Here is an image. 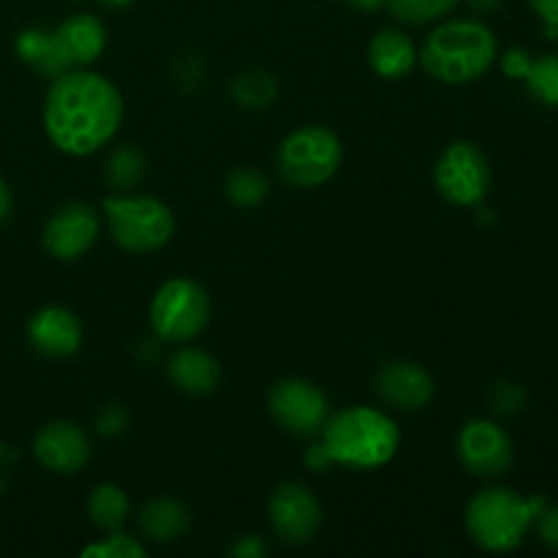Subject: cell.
Segmentation results:
<instances>
[{"label":"cell","instance_id":"6da1fadb","mask_svg":"<svg viewBox=\"0 0 558 558\" xmlns=\"http://www.w3.org/2000/svg\"><path fill=\"white\" fill-rule=\"evenodd\" d=\"M123 112V96L107 76L69 71L49 87L44 125L54 147L69 156H90L118 134Z\"/></svg>","mask_w":558,"mask_h":558},{"label":"cell","instance_id":"7a4b0ae2","mask_svg":"<svg viewBox=\"0 0 558 558\" xmlns=\"http://www.w3.org/2000/svg\"><path fill=\"white\" fill-rule=\"evenodd\" d=\"M398 445H401V434L385 412L352 407L327 420L322 428V445L311 447L305 461L314 469H327L330 463L379 469L392 461Z\"/></svg>","mask_w":558,"mask_h":558},{"label":"cell","instance_id":"3957f363","mask_svg":"<svg viewBox=\"0 0 558 558\" xmlns=\"http://www.w3.org/2000/svg\"><path fill=\"white\" fill-rule=\"evenodd\" d=\"M499 44L494 31L477 20H456L436 27L420 49V63L445 85L480 80L496 63Z\"/></svg>","mask_w":558,"mask_h":558},{"label":"cell","instance_id":"277c9868","mask_svg":"<svg viewBox=\"0 0 558 558\" xmlns=\"http://www.w3.org/2000/svg\"><path fill=\"white\" fill-rule=\"evenodd\" d=\"M548 505L543 496H521L512 488H488L466 507V532L490 554H510L526 539L539 510Z\"/></svg>","mask_w":558,"mask_h":558},{"label":"cell","instance_id":"5b68a950","mask_svg":"<svg viewBox=\"0 0 558 558\" xmlns=\"http://www.w3.org/2000/svg\"><path fill=\"white\" fill-rule=\"evenodd\" d=\"M104 213L114 243L129 254L163 248L174 234L172 210L153 196H107Z\"/></svg>","mask_w":558,"mask_h":558},{"label":"cell","instance_id":"8992f818","mask_svg":"<svg viewBox=\"0 0 558 558\" xmlns=\"http://www.w3.org/2000/svg\"><path fill=\"white\" fill-rule=\"evenodd\" d=\"M278 172L298 189L327 183L343 161V145L325 125H305L289 134L278 147Z\"/></svg>","mask_w":558,"mask_h":558},{"label":"cell","instance_id":"52a82bcc","mask_svg":"<svg viewBox=\"0 0 558 558\" xmlns=\"http://www.w3.org/2000/svg\"><path fill=\"white\" fill-rule=\"evenodd\" d=\"M210 319V298L191 278H172L150 303V325L161 341H191Z\"/></svg>","mask_w":558,"mask_h":558},{"label":"cell","instance_id":"ba28073f","mask_svg":"<svg viewBox=\"0 0 558 558\" xmlns=\"http://www.w3.org/2000/svg\"><path fill=\"white\" fill-rule=\"evenodd\" d=\"M436 189L458 207H474L490 189L488 156L474 142H452L436 163Z\"/></svg>","mask_w":558,"mask_h":558},{"label":"cell","instance_id":"9c48e42d","mask_svg":"<svg viewBox=\"0 0 558 558\" xmlns=\"http://www.w3.org/2000/svg\"><path fill=\"white\" fill-rule=\"evenodd\" d=\"M267 407H270L272 420L287 434L303 436V439L319 436L327 423V396L305 379L276 381Z\"/></svg>","mask_w":558,"mask_h":558},{"label":"cell","instance_id":"30bf717a","mask_svg":"<svg viewBox=\"0 0 558 558\" xmlns=\"http://www.w3.org/2000/svg\"><path fill=\"white\" fill-rule=\"evenodd\" d=\"M458 458L474 477H499L515 461L510 434L490 420H472L458 436Z\"/></svg>","mask_w":558,"mask_h":558},{"label":"cell","instance_id":"8fae6325","mask_svg":"<svg viewBox=\"0 0 558 558\" xmlns=\"http://www.w3.org/2000/svg\"><path fill=\"white\" fill-rule=\"evenodd\" d=\"M272 532L289 545H305L322 526V505L305 485L283 483L270 496Z\"/></svg>","mask_w":558,"mask_h":558},{"label":"cell","instance_id":"7c38bea8","mask_svg":"<svg viewBox=\"0 0 558 558\" xmlns=\"http://www.w3.org/2000/svg\"><path fill=\"white\" fill-rule=\"evenodd\" d=\"M101 218L85 202H71L63 205L44 229V245L54 259H80L98 238Z\"/></svg>","mask_w":558,"mask_h":558},{"label":"cell","instance_id":"4fadbf2b","mask_svg":"<svg viewBox=\"0 0 558 558\" xmlns=\"http://www.w3.org/2000/svg\"><path fill=\"white\" fill-rule=\"evenodd\" d=\"M33 452H36L38 463L49 472L76 474L90 461V441L82 434L80 425L58 420V423H49L38 430Z\"/></svg>","mask_w":558,"mask_h":558},{"label":"cell","instance_id":"5bb4252c","mask_svg":"<svg viewBox=\"0 0 558 558\" xmlns=\"http://www.w3.org/2000/svg\"><path fill=\"white\" fill-rule=\"evenodd\" d=\"M434 379L417 363L396 360L376 376V392L398 412H420L434 398Z\"/></svg>","mask_w":558,"mask_h":558},{"label":"cell","instance_id":"9a60e30c","mask_svg":"<svg viewBox=\"0 0 558 558\" xmlns=\"http://www.w3.org/2000/svg\"><path fill=\"white\" fill-rule=\"evenodd\" d=\"M27 341L44 357H71L82 347V325L69 308L49 305L33 314L27 325Z\"/></svg>","mask_w":558,"mask_h":558},{"label":"cell","instance_id":"2e32d148","mask_svg":"<svg viewBox=\"0 0 558 558\" xmlns=\"http://www.w3.org/2000/svg\"><path fill=\"white\" fill-rule=\"evenodd\" d=\"M169 379L178 387L180 392H189V396H210L221 385V365L216 363V357L202 349H180L167 365Z\"/></svg>","mask_w":558,"mask_h":558},{"label":"cell","instance_id":"e0dca14e","mask_svg":"<svg viewBox=\"0 0 558 558\" xmlns=\"http://www.w3.org/2000/svg\"><path fill=\"white\" fill-rule=\"evenodd\" d=\"M16 54L27 65H33L38 74L49 76V80H58V76L74 71L58 33L44 31V27H31V31L20 33V38H16Z\"/></svg>","mask_w":558,"mask_h":558},{"label":"cell","instance_id":"ac0fdd59","mask_svg":"<svg viewBox=\"0 0 558 558\" xmlns=\"http://www.w3.org/2000/svg\"><path fill=\"white\" fill-rule=\"evenodd\" d=\"M368 60L374 71L385 80H401L417 63V49H414L412 38L396 27H385L374 36L368 47Z\"/></svg>","mask_w":558,"mask_h":558},{"label":"cell","instance_id":"d6986e66","mask_svg":"<svg viewBox=\"0 0 558 558\" xmlns=\"http://www.w3.org/2000/svg\"><path fill=\"white\" fill-rule=\"evenodd\" d=\"M60 44H63L65 54H69L71 65H87L104 52L107 47V31H104L101 20L90 14L69 16L60 27H54Z\"/></svg>","mask_w":558,"mask_h":558},{"label":"cell","instance_id":"ffe728a7","mask_svg":"<svg viewBox=\"0 0 558 558\" xmlns=\"http://www.w3.org/2000/svg\"><path fill=\"white\" fill-rule=\"evenodd\" d=\"M191 526V512L185 505L174 499H153L142 507L140 529L153 543H174L183 537Z\"/></svg>","mask_w":558,"mask_h":558},{"label":"cell","instance_id":"44dd1931","mask_svg":"<svg viewBox=\"0 0 558 558\" xmlns=\"http://www.w3.org/2000/svg\"><path fill=\"white\" fill-rule=\"evenodd\" d=\"M87 515L101 532H120L129 518V499L118 485H96L87 499Z\"/></svg>","mask_w":558,"mask_h":558},{"label":"cell","instance_id":"7402d4cb","mask_svg":"<svg viewBox=\"0 0 558 558\" xmlns=\"http://www.w3.org/2000/svg\"><path fill=\"white\" fill-rule=\"evenodd\" d=\"M145 153L134 145L118 147L112 156L107 158V167H104V178L112 189H134L142 178H145Z\"/></svg>","mask_w":558,"mask_h":558},{"label":"cell","instance_id":"603a6c76","mask_svg":"<svg viewBox=\"0 0 558 558\" xmlns=\"http://www.w3.org/2000/svg\"><path fill=\"white\" fill-rule=\"evenodd\" d=\"M232 96L240 107H267V104L278 96V82L276 76L267 74V71H245V74L234 76Z\"/></svg>","mask_w":558,"mask_h":558},{"label":"cell","instance_id":"cb8c5ba5","mask_svg":"<svg viewBox=\"0 0 558 558\" xmlns=\"http://www.w3.org/2000/svg\"><path fill=\"white\" fill-rule=\"evenodd\" d=\"M267 191H270V183H267L265 174L245 167L229 172L227 183H223V194H227V199L238 207H256L265 199Z\"/></svg>","mask_w":558,"mask_h":558},{"label":"cell","instance_id":"d4e9b609","mask_svg":"<svg viewBox=\"0 0 558 558\" xmlns=\"http://www.w3.org/2000/svg\"><path fill=\"white\" fill-rule=\"evenodd\" d=\"M523 82L539 104L558 107V54H543V58L532 60Z\"/></svg>","mask_w":558,"mask_h":558},{"label":"cell","instance_id":"484cf974","mask_svg":"<svg viewBox=\"0 0 558 558\" xmlns=\"http://www.w3.org/2000/svg\"><path fill=\"white\" fill-rule=\"evenodd\" d=\"M385 3L396 20L409 22V25H425V22L450 14L458 0H385Z\"/></svg>","mask_w":558,"mask_h":558},{"label":"cell","instance_id":"4316f807","mask_svg":"<svg viewBox=\"0 0 558 558\" xmlns=\"http://www.w3.org/2000/svg\"><path fill=\"white\" fill-rule=\"evenodd\" d=\"M145 554V545H140L134 537H125L120 532H112V537H107L104 543H96L82 550L85 558H140Z\"/></svg>","mask_w":558,"mask_h":558},{"label":"cell","instance_id":"83f0119b","mask_svg":"<svg viewBox=\"0 0 558 558\" xmlns=\"http://www.w3.org/2000/svg\"><path fill=\"white\" fill-rule=\"evenodd\" d=\"M526 407V390L515 381H499L490 392V409L496 414H505V417H512V414L523 412Z\"/></svg>","mask_w":558,"mask_h":558},{"label":"cell","instance_id":"f1b7e54d","mask_svg":"<svg viewBox=\"0 0 558 558\" xmlns=\"http://www.w3.org/2000/svg\"><path fill=\"white\" fill-rule=\"evenodd\" d=\"M534 529H537L539 543L548 545L550 550H558V505H545L534 521Z\"/></svg>","mask_w":558,"mask_h":558},{"label":"cell","instance_id":"f546056e","mask_svg":"<svg viewBox=\"0 0 558 558\" xmlns=\"http://www.w3.org/2000/svg\"><path fill=\"white\" fill-rule=\"evenodd\" d=\"M125 425H129V412H125L123 407H118V403H112V407L104 409L101 414L96 417V428L101 436H118L123 434Z\"/></svg>","mask_w":558,"mask_h":558},{"label":"cell","instance_id":"4dcf8cb0","mask_svg":"<svg viewBox=\"0 0 558 558\" xmlns=\"http://www.w3.org/2000/svg\"><path fill=\"white\" fill-rule=\"evenodd\" d=\"M532 54L526 52V49L521 47H512L510 52L501 58V71H505L507 76H512V80H523V76L529 74V65H532Z\"/></svg>","mask_w":558,"mask_h":558},{"label":"cell","instance_id":"1f68e13d","mask_svg":"<svg viewBox=\"0 0 558 558\" xmlns=\"http://www.w3.org/2000/svg\"><path fill=\"white\" fill-rule=\"evenodd\" d=\"M529 3L545 22V36L558 38V0H529Z\"/></svg>","mask_w":558,"mask_h":558},{"label":"cell","instance_id":"d6a6232c","mask_svg":"<svg viewBox=\"0 0 558 558\" xmlns=\"http://www.w3.org/2000/svg\"><path fill=\"white\" fill-rule=\"evenodd\" d=\"M232 556L262 558V556H267V548H265V543H262V539H256V537H243V539H240V543L232 548Z\"/></svg>","mask_w":558,"mask_h":558},{"label":"cell","instance_id":"836d02e7","mask_svg":"<svg viewBox=\"0 0 558 558\" xmlns=\"http://www.w3.org/2000/svg\"><path fill=\"white\" fill-rule=\"evenodd\" d=\"M9 213H11V191H9V185L0 180V223L9 218Z\"/></svg>","mask_w":558,"mask_h":558},{"label":"cell","instance_id":"e575fe53","mask_svg":"<svg viewBox=\"0 0 558 558\" xmlns=\"http://www.w3.org/2000/svg\"><path fill=\"white\" fill-rule=\"evenodd\" d=\"M501 3H505V0H469V5L477 11H483V14H490V11L499 9Z\"/></svg>","mask_w":558,"mask_h":558},{"label":"cell","instance_id":"d590c367","mask_svg":"<svg viewBox=\"0 0 558 558\" xmlns=\"http://www.w3.org/2000/svg\"><path fill=\"white\" fill-rule=\"evenodd\" d=\"M347 3L354 5V9H360V11H376L385 5V0H347Z\"/></svg>","mask_w":558,"mask_h":558},{"label":"cell","instance_id":"8d00e7d4","mask_svg":"<svg viewBox=\"0 0 558 558\" xmlns=\"http://www.w3.org/2000/svg\"><path fill=\"white\" fill-rule=\"evenodd\" d=\"M101 3L114 5V9H120V5H129V3H134V0H101Z\"/></svg>","mask_w":558,"mask_h":558}]
</instances>
